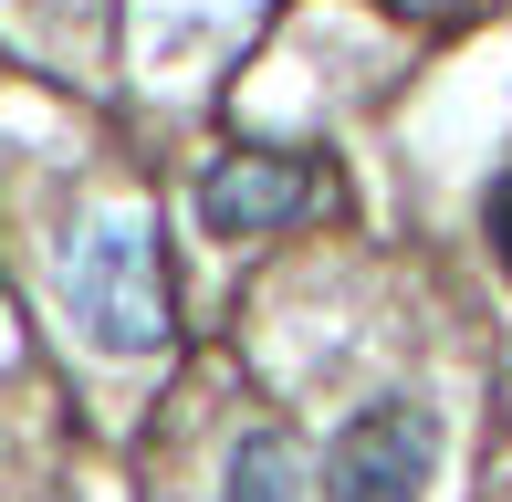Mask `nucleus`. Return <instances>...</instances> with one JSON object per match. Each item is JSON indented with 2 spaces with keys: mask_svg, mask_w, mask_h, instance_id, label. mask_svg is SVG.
Instances as JSON below:
<instances>
[{
  "mask_svg": "<svg viewBox=\"0 0 512 502\" xmlns=\"http://www.w3.org/2000/svg\"><path fill=\"white\" fill-rule=\"evenodd\" d=\"M63 314L95 356H157L168 346V272H157L147 210H95L63 241Z\"/></svg>",
  "mask_w": 512,
  "mask_h": 502,
  "instance_id": "obj_1",
  "label": "nucleus"
},
{
  "mask_svg": "<svg viewBox=\"0 0 512 502\" xmlns=\"http://www.w3.org/2000/svg\"><path fill=\"white\" fill-rule=\"evenodd\" d=\"M429 482H439V408L418 398L356 408L324 450V502H429Z\"/></svg>",
  "mask_w": 512,
  "mask_h": 502,
  "instance_id": "obj_2",
  "label": "nucleus"
},
{
  "mask_svg": "<svg viewBox=\"0 0 512 502\" xmlns=\"http://www.w3.org/2000/svg\"><path fill=\"white\" fill-rule=\"evenodd\" d=\"M314 199H324V189H314L304 157L241 147V157H209V178H199V231H209V241H272V231H293Z\"/></svg>",
  "mask_w": 512,
  "mask_h": 502,
  "instance_id": "obj_3",
  "label": "nucleus"
},
{
  "mask_svg": "<svg viewBox=\"0 0 512 502\" xmlns=\"http://www.w3.org/2000/svg\"><path fill=\"white\" fill-rule=\"evenodd\" d=\"M492 220H502V251H512V189H502V199H492Z\"/></svg>",
  "mask_w": 512,
  "mask_h": 502,
  "instance_id": "obj_5",
  "label": "nucleus"
},
{
  "mask_svg": "<svg viewBox=\"0 0 512 502\" xmlns=\"http://www.w3.org/2000/svg\"><path fill=\"white\" fill-rule=\"evenodd\" d=\"M220 502H314V461L293 429H251L220 471Z\"/></svg>",
  "mask_w": 512,
  "mask_h": 502,
  "instance_id": "obj_4",
  "label": "nucleus"
}]
</instances>
